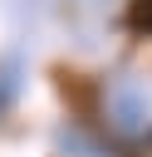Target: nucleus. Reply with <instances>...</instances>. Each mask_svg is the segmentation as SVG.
Wrapping results in <instances>:
<instances>
[{
	"mask_svg": "<svg viewBox=\"0 0 152 157\" xmlns=\"http://www.w3.org/2000/svg\"><path fill=\"white\" fill-rule=\"evenodd\" d=\"M127 25H132L137 34H152V0H132V10H127Z\"/></svg>",
	"mask_w": 152,
	"mask_h": 157,
	"instance_id": "nucleus-1",
	"label": "nucleus"
}]
</instances>
